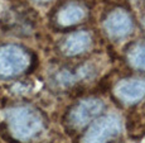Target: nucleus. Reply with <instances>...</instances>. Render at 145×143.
I'll list each match as a JSON object with an SVG mask.
<instances>
[{
  "mask_svg": "<svg viewBox=\"0 0 145 143\" xmlns=\"http://www.w3.org/2000/svg\"><path fill=\"white\" fill-rule=\"evenodd\" d=\"M116 96L121 101L133 104L145 96V80L134 78V80H122L116 85Z\"/></svg>",
  "mask_w": 145,
  "mask_h": 143,
  "instance_id": "423d86ee",
  "label": "nucleus"
},
{
  "mask_svg": "<svg viewBox=\"0 0 145 143\" xmlns=\"http://www.w3.org/2000/svg\"><path fill=\"white\" fill-rule=\"evenodd\" d=\"M37 1H48V0H37Z\"/></svg>",
  "mask_w": 145,
  "mask_h": 143,
  "instance_id": "9b49d317",
  "label": "nucleus"
},
{
  "mask_svg": "<svg viewBox=\"0 0 145 143\" xmlns=\"http://www.w3.org/2000/svg\"><path fill=\"white\" fill-rule=\"evenodd\" d=\"M0 137H1V138L4 139L7 143H18L16 142V139L13 138L12 133L8 132L7 124H5V123H1V124H0Z\"/></svg>",
  "mask_w": 145,
  "mask_h": 143,
  "instance_id": "9d476101",
  "label": "nucleus"
},
{
  "mask_svg": "<svg viewBox=\"0 0 145 143\" xmlns=\"http://www.w3.org/2000/svg\"><path fill=\"white\" fill-rule=\"evenodd\" d=\"M91 36L87 32H77L71 34L62 43V52L67 56H76L83 53L91 46Z\"/></svg>",
  "mask_w": 145,
  "mask_h": 143,
  "instance_id": "0eeeda50",
  "label": "nucleus"
},
{
  "mask_svg": "<svg viewBox=\"0 0 145 143\" xmlns=\"http://www.w3.org/2000/svg\"><path fill=\"white\" fill-rule=\"evenodd\" d=\"M29 62L28 53L22 47L14 44L0 47V76H16L27 69Z\"/></svg>",
  "mask_w": 145,
  "mask_h": 143,
  "instance_id": "f03ea898",
  "label": "nucleus"
},
{
  "mask_svg": "<svg viewBox=\"0 0 145 143\" xmlns=\"http://www.w3.org/2000/svg\"><path fill=\"white\" fill-rule=\"evenodd\" d=\"M104 109V103L100 99H87L78 103L68 114V122L74 128L85 127L90 120L97 117Z\"/></svg>",
  "mask_w": 145,
  "mask_h": 143,
  "instance_id": "20e7f679",
  "label": "nucleus"
},
{
  "mask_svg": "<svg viewBox=\"0 0 145 143\" xmlns=\"http://www.w3.org/2000/svg\"><path fill=\"white\" fill-rule=\"evenodd\" d=\"M130 63L136 69L145 70V42L138 43L129 52Z\"/></svg>",
  "mask_w": 145,
  "mask_h": 143,
  "instance_id": "1a4fd4ad",
  "label": "nucleus"
},
{
  "mask_svg": "<svg viewBox=\"0 0 145 143\" xmlns=\"http://www.w3.org/2000/svg\"><path fill=\"white\" fill-rule=\"evenodd\" d=\"M105 28L110 36L115 38H122L130 34L133 30V20L126 12L122 9H116L107 15L105 20Z\"/></svg>",
  "mask_w": 145,
  "mask_h": 143,
  "instance_id": "39448f33",
  "label": "nucleus"
},
{
  "mask_svg": "<svg viewBox=\"0 0 145 143\" xmlns=\"http://www.w3.org/2000/svg\"><path fill=\"white\" fill-rule=\"evenodd\" d=\"M121 130V120L116 115H106L93 123L82 138V143H106Z\"/></svg>",
  "mask_w": 145,
  "mask_h": 143,
  "instance_id": "7ed1b4c3",
  "label": "nucleus"
},
{
  "mask_svg": "<svg viewBox=\"0 0 145 143\" xmlns=\"http://www.w3.org/2000/svg\"><path fill=\"white\" fill-rule=\"evenodd\" d=\"M144 26H145V18H144Z\"/></svg>",
  "mask_w": 145,
  "mask_h": 143,
  "instance_id": "f8f14e48",
  "label": "nucleus"
},
{
  "mask_svg": "<svg viewBox=\"0 0 145 143\" xmlns=\"http://www.w3.org/2000/svg\"><path fill=\"white\" fill-rule=\"evenodd\" d=\"M8 124L10 133L19 141H28L43 129V118L35 109L29 106H16L8 111Z\"/></svg>",
  "mask_w": 145,
  "mask_h": 143,
  "instance_id": "f257e3e1",
  "label": "nucleus"
},
{
  "mask_svg": "<svg viewBox=\"0 0 145 143\" xmlns=\"http://www.w3.org/2000/svg\"><path fill=\"white\" fill-rule=\"evenodd\" d=\"M86 16V12L81 5L76 3H69L65 5L62 9L58 12L57 22L62 26H73V24L81 22Z\"/></svg>",
  "mask_w": 145,
  "mask_h": 143,
  "instance_id": "6e6552de",
  "label": "nucleus"
}]
</instances>
